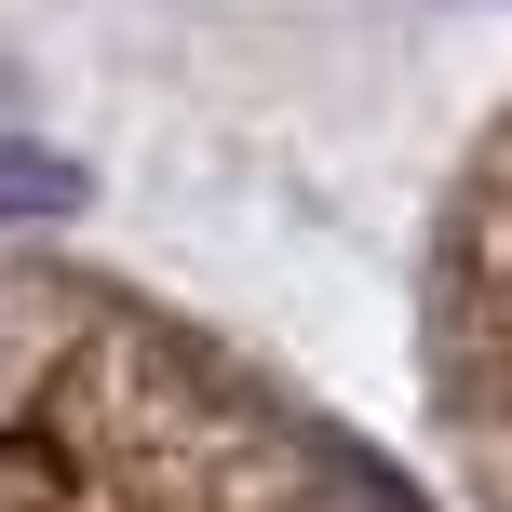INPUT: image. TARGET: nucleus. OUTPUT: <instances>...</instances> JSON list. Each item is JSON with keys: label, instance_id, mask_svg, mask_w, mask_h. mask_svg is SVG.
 Wrapping results in <instances>:
<instances>
[{"label": "nucleus", "instance_id": "obj_1", "mask_svg": "<svg viewBox=\"0 0 512 512\" xmlns=\"http://www.w3.org/2000/svg\"><path fill=\"white\" fill-rule=\"evenodd\" d=\"M81 203H95V176H81L54 135L0 122V230H54V216H81Z\"/></svg>", "mask_w": 512, "mask_h": 512}]
</instances>
